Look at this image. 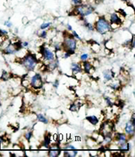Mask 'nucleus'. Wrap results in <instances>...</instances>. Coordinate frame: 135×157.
I'll list each match as a JSON object with an SVG mask.
<instances>
[{
    "mask_svg": "<svg viewBox=\"0 0 135 157\" xmlns=\"http://www.w3.org/2000/svg\"><path fill=\"white\" fill-rule=\"evenodd\" d=\"M20 64H21L22 67L25 68L27 71H32L36 69V66H37L38 59L35 54L29 53L25 57L21 58Z\"/></svg>",
    "mask_w": 135,
    "mask_h": 157,
    "instance_id": "1",
    "label": "nucleus"
},
{
    "mask_svg": "<svg viewBox=\"0 0 135 157\" xmlns=\"http://www.w3.org/2000/svg\"><path fill=\"white\" fill-rule=\"evenodd\" d=\"M94 25V30L102 36L106 35L112 30L110 22L105 17H99Z\"/></svg>",
    "mask_w": 135,
    "mask_h": 157,
    "instance_id": "2",
    "label": "nucleus"
},
{
    "mask_svg": "<svg viewBox=\"0 0 135 157\" xmlns=\"http://www.w3.org/2000/svg\"><path fill=\"white\" fill-rule=\"evenodd\" d=\"M74 11H75V14L81 17V20H83L84 17H87L94 13V12L95 11V8L91 4L83 2L79 5L75 6Z\"/></svg>",
    "mask_w": 135,
    "mask_h": 157,
    "instance_id": "3",
    "label": "nucleus"
},
{
    "mask_svg": "<svg viewBox=\"0 0 135 157\" xmlns=\"http://www.w3.org/2000/svg\"><path fill=\"white\" fill-rule=\"evenodd\" d=\"M63 50L68 52L70 54H74L77 50V40L73 37L72 35L66 36L62 42Z\"/></svg>",
    "mask_w": 135,
    "mask_h": 157,
    "instance_id": "4",
    "label": "nucleus"
},
{
    "mask_svg": "<svg viewBox=\"0 0 135 157\" xmlns=\"http://www.w3.org/2000/svg\"><path fill=\"white\" fill-rule=\"evenodd\" d=\"M29 84L32 88L36 90L41 89L43 86V80L41 74L36 73L33 76L31 77V79L29 81Z\"/></svg>",
    "mask_w": 135,
    "mask_h": 157,
    "instance_id": "5",
    "label": "nucleus"
},
{
    "mask_svg": "<svg viewBox=\"0 0 135 157\" xmlns=\"http://www.w3.org/2000/svg\"><path fill=\"white\" fill-rule=\"evenodd\" d=\"M40 53H41V55L43 57V60L45 61H47V62H50V61H53L56 58V55L54 54V52L50 50V49H49L48 47H45V46L41 47Z\"/></svg>",
    "mask_w": 135,
    "mask_h": 157,
    "instance_id": "6",
    "label": "nucleus"
},
{
    "mask_svg": "<svg viewBox=\"0 0 135 157\" xmlns=\"http://www.w3.org/2000/svg\"><path fill=\"white\" fill-rule=\"evenodd\" d=\"M125 134L128 137H132L135 134V122L133 120H128L124 127Z\"/></svg>",
    "mask_w": 135,
    "mask_h": 157,
    "instance_id": "7",
    "label": "nucleus"
},
{
    "mask_svg": "<svg viewBox=\"0 0 135 157\" xmlns=\"http://www.w3.org/2000/svg\"><path fill=\"white\" fill-rule=\"evenodd\" d=\"M109 22L111 24V26H112V25H117L118 27L123 24V21L121 19L120 16L118 13H111L110 17H109Z\"/></svg>",
    "mask_w": 135,
    "mask_h": 157,
    "instance_id": "8",
    "label": "nucleus"
},
{
    "mask_svg": "<svg viewBox=\"0 0 135 157\" xmlns=\"http://www.w3.org/2000/svg\"><path fill=\"white\" fill-rule=\"evenodd\" d=\"M2 51L6 55H14V54H16L17 52H18V50L14 43H10L6 47L2 49Z\"/></svg>",
    "mask_w": 135,
    "mask_h": 157,
    "instance_id": "9",
    "label": "nucleus"
},
{
    "mask_svg": "<svg viewBox=\"0 0 135 157\" xmlns=\"http://www.w3.org/2000/svg\"><path fill=\"white\" fill-rule=\"evenodd\" d=\"M114 140L116 141L117 143V145L119 144H122V143H124L128 141V137L125 133H121V132H117L114 137Z\"/></svg>",
    "mask_w": 135,
    "mask_h": 157,
    "instance_id": "10",
    "label": "nucleus"
},
{
    "mask_svg": "<svg viewBox=\"0 0 135 157\" xmlns=\"http://www.w3.org/2000/svg\"><path fill=\"white\" fill-rule=\"evenodd\" d=\"M71 71L73 75H75L77 73H80L83 71L82 64L77 62H72L71 64Z\"/></svg>",
    "mask_w": 135,
    "mask_h": 157,
    "instance_id": "11",
    "label": "nucleus"
},
{
    "mask_svg": "<svg viewBox=\"0 0 135 157\" xmlns=\"http://www.w3.org/2000/svg\"><path fill=\"white\" fill-rule=\"evenodd\" d=\"M118 148L120 150L121 152H123V153H126V152H130V144L128 141L124 143H122V144H119V145H117Z\"/></svg>",
    "mask_w": 135,
    "mask_h": 157,
    "instance_id": "12",
    "label": "nucleus"
},
{
    "mask_svg": "<svg viewBox=\"0 0 135 157\" xmlns=\"http://www.w3.org/2000/svg\"><path fill=\"white\" fill-rule=\"evenodd\" d=\"M103 77L105 80L106 81H112L114 78V73L113 71L110 69H107L103 71Z\"/></svg>",
    "mask_w": 135,
    "mask_h": 157,
    "instance_id": "13",
    "label": "nucleus"
},
{
    "mask_svg": "<svg viewBox=\"0 0 135 157\" xmlns=\"http://www.w3.org/2000/svg\"><path fill=\"white\" fill-rule=\"evenodd\" d=\"M82 68H83V71H84L86 73L89 74L91 73V71H92L93 69V65L90 61H83L82 64Z\"/></svg>",
    "mask_w": 135,
    "mask_h": 157,
    "instance_id": "14",
    "label": "nucleus"
},
{
    "mask_svg": "<svg viewBox=\"0 0 135 157\" xmlns=\"http://www.w3.org/2000/svg\"><path fill=\"white\" fill-rule=\"evenodd\" d=\"M58 65H59V61H58V59L56 57L53 61L49 62L48 65H47V69H48V71H53V70H55L56 68H57Z\"/></svg>",
    "mask_w": 135,
    "mask_h": 157,
    "instance_id": "15",
    "label": "nucleus"
},
{
    "mask_svg": "<svg viewBox=\"0 0 135 157\" xmlns=\"http://www.w3.org/2000/svg\"><path fill=\"white\" fill-rule=\"evenodd\" d=\"M86 120L93 126H97L98 124V123H99V119H98L96 116H94V115L87 116V117H86Z\"/></svg>",
    "mask_w": 135,
    "mask_h": 157,
    "instance_id": "16",
    "label": "nucleus"
},
{
    "mask_svg": "<svg viewBox=\"0 0 135 157\" xmlns=\"http://www.w3.org/2000/svg\"><path fill=\"white\" fill-rule=\"evenodd\" d=\"M50 149V151L48 152V155L50 157H57L60 155V152H61V151H60V149L61 148H49Z\"/></svg>",
    "mask_w": 135,
    "mask_h": 157,
    "instance_id": "17",
    "label": "nucleus"
},
{
    "mask_svg": "<svg viewBox=\"0 0 135 157\" xmlns=\"http://www.w3.org/2000/svg\"><path fill=\"white\" fill-rule=\"evenodd\" d=\"M83 105V103H82L81 101H78L74 102V103H72L71 105H70L69 110L71 111V112H77Z\"/></svg>",
    "mask_w": 135,
    "mask_h": 157,
    "instance_id": "18",
    "label": "nucleus"
},
{
    "mask_svg": "<svg viewBox=\"0 0 135 157\" xmlns=\"http://www.w3.org/2000/svg\"><path fill=\"white\" fill-rule=\"evenodd\" d=\"M11 77H12V75H11V74L10 73V72H8V71H6V70H3L0 78H1V80H2L3 82H6V81L10 79Z\"/></svg>",
    "mask_w": 135,
    "mask_h": 157,
    "instance_id": "19",
    "label": "nucleus"
},
{
    "mask_svg": "<svg viewBox=\"0 0 135 157\" xmlns=\"http://www.w3.org/2000/svg\"><path fill=\"white\" fill-rule=\"evenodd\" d=\"M36 118H37V120L39 122H41V123H44V124H48L49 123V120L44 115H43L42 113H38L36 114Z\"/></svg>",
    "mask_w": 135,
    "mask_h": 157,
    "instance_id": "20",
    "label": "nucleus"
},
{
    "mask_svg": "<svg viewBox=\"0 0 135 157\" xmlns=\"http://www.w3.org/2000/svg\"><path fill=\"white\" fill-rule=\"evenodd\" d=\"M50 139H51V136L50 134H47L46 135H45L43 141V146H44L46 148H50Z\"/></svg>",
    "mask_w": 135,
    "mask_h": 157,
    "instance_id": "21",
    "label": "nucleus"
},
{
    "mask_svg": "<svg viewBox=\"0 0 135 157\" xmlns=\"http://www.w3.org/2000/svg\"><path fill=\"white\" fill-rule=\"evenodd\" d=\"M83 25L84 27H85L86 29H87V30L89 31V32H94V25H93V24L88 22L87 20H85V19H83Z\"/></svg>",
    "mask_w": 135,
    "mask_h": 157,
    "instance_id": "22",
    "label": "nucleus"
},
{
    "mask_svg": "<svg viewBox=\"0 0 135 157\" xmlns=\"http://www.w3.org/2000/svg\"><path fill=\"white\" fill-rule=\"evenodd\" d=\"M65 151H64V155L67 157H75V155H77L78 154V151H76V149H72V151H67L66 149H64Z\"/></svg>",
    "mask_w": 135,
    "mask_h": 157,
    "instance_id": "23",
    "label": "nucleus"
},
{
    "mask_svg": "<svg viewBox=\"0 0 135 157\" xmlns=\"http://www.w3.org/2000/svg\"><path fill=\"white\" fill-rule=\"evenodd\" d=\"M53 48H54V50H55L56 52L61 51V50L63 49L62 43H57V42H55V43H53Z\"/></svg>",
    "mask_w": 135,
    "mask_h": 157,
    "instance_id": "24",
    "label": "nucleus"
},
{
    "mask_svg": "<svg viewBox=\"0 0 135 157\" xmlns=\"http://www.w3.org/2000/svg\"><path fill=\"white\" fill-rule=\"evenodd\" d=\"M109 86L111 87V89L114 90H118L120 87V83L119 82H113L109 85Z\"/></svg>",
    "mask_w": 135,
    "mask_h": 157,
    "instance_id": "25",
    "label": "nucleus"
},
{
    "mask_svg": "<svg viewBox=\"0 0 135 157\" xmlns=\"http://www.w3.org/2000/svg\"><path fill=\"white\" fill-rule=\"evenodd\" d=\"M79 59H80V61H82V62L88 61V60L90 59V54H87V53H83V54H82L81 55H80Z\"/></svg>",
    "mask_w": 135,
    "mask_h": 157,
    "instance_id": "26",
    "label": "nucleus"
},
{
    "mask_svg": "<svg viewBox=\"0 0 135 157\" xmlns=\"http://www.w3.org/2000/svg\"><path fill=\"white\" fill-rule=\"evenodd\" d=\"M25 138L28 141H30V140L32 139V130H28L25 133Z\"/></svg>",
    "mask_w": 135,
    "mask_h": 157,
    "instance_id": "27",
    "label": "nucleus"
},
{
    "mask_svg": "<svg viewBox=\"0 0 135 157\" xmlns=\"http://www.w3.org/2000/svg\"><path fill=\"white\" fill-rule=\"evenodd\" d=\"M51 22H44V23H43L40 25V29H41V30H45V29H49V28L51 26Z\"/></svg>",
    "mask_w": 135,
    "mask_h": 157,
    "instance_id": "28",
    "label": "nucleus"
},
{
    "mask_svg": "<svg viewBox=\"0 0 135 157\" xmlns=\"http://www.w3.org/2000/svg\"><path fill=\"white\" fill-rule=\"evenodd\" d=\"M62 149H66V150H72V149H76L75 146L71 144H66L63 148H61Z\"/></svg>",
    "mask_w": 135,
    "mask_h": 157,
    "instance_id": "29",
    "label": "nucleus"
},
{
    "mask_svg": "<svg viewBox=\"0 0 135 157\" xmlns=\"http://www.w3.org/2000/svg\"><path fill=\"white\" fill-rule=\"evenodd\" d=\"M8 34H9V32L6 30H5V29H0V36L1 37H6V36H8Z\"/></svg>",
    "mask_w": 135,
    "mask_h": 157,
    "instance_id": "30",
    "label": "nucleus"
},
{
    "mask_svg": "<svg viewBox=\"0 0 135 157\" xmlns=\"http://www.w3.org/2000/svg\"><path fill=\"white\" fill-rule=\"evenodd\" d=\"M105 102H106V105L109 107H112V99H111L110 98H109V97H105Z\"/></svg>",
    "mask_w": 135,
    "mask_h": 157,
    "instance_id": "31",
    "label": "nucleus"
},
{
    "mask_svg": "<svg viewBox=\"0 0 135 157\" xmlns=\"http://www.w3.org/2000/svg\"><path fill=\"white\" fill-rule=\"evenodd\" d=\"M71 35H72V36L74 38H75V39H78V40H81V37H80L79 36V34L77 33L75 31H71Z\"/></svg>",
    "mask_w": 135,
    "mask_h": 157,
    "instance_id": "32",
    "label": "nucleus"
},
{
    "mask_svg": "<svg viewBox=\"0 0 135 157\" xmlns=\"http://www.w3.org/2000/svg\"><path fill=\"white\" fill-rule=\"evenodd\" d=\"M47 35H48V33H47V32L45 30H42V32H40V35H39V36H40V38H42V39H46V37H47Z\"/></svg>",
    "mask_w": 135,
    "mask_h": 157,
    "instance_id": "33",
    "label": "nucleus"
},
{
    "mask_svg": "<svg viewBox=\"0 0 135 157\" xmlns=\"http://www.w3.org/2000/svg\"><path fill=\"white\" fill-rule=\"evenodd\" d=\"M4 25H5L6 27L10 29V28H12L13 26V23L10 21V20H7V21H6L4 22Z\"/></svg>",
    "mask_w": 135,
    "mask_h": 157,
    "instance_id": "34",
    "label": "nucleus"
},
{
    "mask_svg": "<svg viewBox=\"0 0 135 157\" xmlns=\"http://www.w3.org/2000/svg\"><path fill=\"white\" fill-rule=\"evenodd\" d=\"M71 2L75 6H78L79 4L83 3V0H71Z\"/></svg>",
    "mask_w": 135,
    "mask_h": 157,
    "instance_id": "35",
    "label": "nucleus"
},
{
    "mask_svg": "<svg viewBox=\"0 0 135 157\" xmlns=\"http://www.w3.org/2000/svg\"><path fill=\"white\" fill-rule=\"evenodd\" d=\"M59 84H60V82H59V80H58V79H56V80L53 82V88H55V89H57V88H58Z\"/></svg>",
    "mask_w": 135,
    "mask_h": 157,
    "instance_id": "36",
    "label": "nucleus"
},
{
    "mask_svg": "<svg viewBox=\"0 0 135 157\" xmlns=\"http://www.w3.org/2000/svg\"><path fill=\"white\" fill-rule=\"evenodd\" d=\"M129 43H130V48H133V47H134V37H133V36L132 37L131 40L130 39V42H129Z\"/></svg>",
    "mask_w": 135,
    "mask_h": 157,
    "instance_id": "37",
    "label": "nucleus"
},
{
    "mask_svg": "<svg viewBox=\"0 0 135 157\" xmlns=\"http://www.w3.org/2000/svg\"><path fill=\"white\" fill-rule=\"evenodd\" d=\"M70 56H71V54H70L69 53H68V52L64 51V54H63V58L67 59V58H68V57H70Z\"/></svg>",
    "mask_w": 135,
    "mask_h": 157,
    "instance_id": "38",
    "label": "nucleus"
},
{
    "mask_svg": "<svg viewBox=\"0 0 135 157\" xmlns=\"http://www.w3.org/2000/svg\"><path fill=\"white\" fill-rule=\"evenodd\" d=\"M66 29H67V30L68 31V32H71V31H72V27H71L69 24H68V25H66Z\"/></svg>",
    "mask_w": 135,
    "mask_h": 157,
    "instance_id": "39",
    "label": "nucleus"
},
{
    "mask_svg": "<svg viewBox=\"0 0 135 157\" xmlns=\"http://www.w3.org/2000/svg\"><path fill=\"white\" fill-rule=\"evenodd\" d=\"M21 44H22V47H29V42L25 41V42H23V43H21Z\"/></svg>",
    "mask_w": 135,
    "mask_h": 157,
    "instance_id": "40",
    "label": "nucleus"
},
{
    "mask_svg": "<svg viewBox=\"0 0 135 157\" xmlns=\"http://www.w3.org/2000/svg\"><path fill=\"white\" fill-rule=\"evenodd\" d=\"M5 141V139H4V137L2 136H0V145H2V143Z\"/></svg>",
    "mask_w": 135,
    "mask_h": 157,
    "instance_id": "41",
    "label": "nucleus"
},
{
    "mask_svg": "<svg viewBox=\"0 0 135 157\" xmlns=\"http://www.w3.org/2000/svg\"><path fill=\"white\" fill-rule=\"evenodd\" d=\"M122 1H123V2H130V0H122Z\"/></svg>",
    "mask_w": 135,
    "mask_h": 157,
    "instance_id": "42",
    "label": "nucleus"
}]
</instances>
